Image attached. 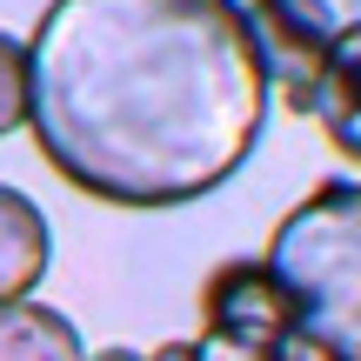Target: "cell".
Instances as JSON below:
<instances>
[{
  "label": "cell",
  "instance_id": "6da1fadb",
  "mask_svg": "<svg viewBox=\"0 0 361 361\" xmlns=\"http://www.w3.org/2000/svg\"><path fill=\"white\" fill-rule=\"evenodd\" d=\"M274 67L241 0H47L27 34V134L74 194L188 207L247 168Z\"/></svg>",
  "mask_w": 361,
  "mask_h": 361
},
{
  "label": "cell",
  "instance_id": "30bf717a",
  "mask_svg": "<svg viewBox=\"0 0 361 361\" xmlns=\"http://www.w3.org/2000/svg\"><path fill=\"white\" fill-rule=\"evenodd\" d=\"M147 361H188V341H168V348H154Z\"/></svg>",
  "mask_w": 361,
  "mask_h": 361
},
{
  "label": "cell",
  "instance_id": "7a4b0ae2",
  "mask_svg": "<svg viewBox=\"0 0 361 361\" xmlns=\"http://www.w3.org/2000/svg\"><path fill=\"white\" fill-rule=\"evenodd\" d=\"M261 268L281 281L328 361H361V180L335 174L308 188V201L274 221Z\"/></svg>",
  "mask_w": 361,
  "mask_h": 361
},
{
  "label": "cell",
  "instance_id": "277c9868",
  "mask_svg": "<svg viewBox=\"0 0 361 361\" xmlns=\"http://www.w3.org/2000/svg\"><path fill=\"white\" fill-rule=\"evenodd\" d=\"M247 20L261 34L274 74H288V101L301 94V80L328 61L335 47L361 40V0H247Z\"/></svg>",
  "mask_w": 361,
  "mask_h": 361
},
{
  "label": "cell",
  "instance_id": "9c48e42d",
  "mask_svg": "<svg viewBox=\"0 0 361 361\" xmlns=\"http://www.w3.org/2000/svg\"><path fill=\"white\" fill-rule=\"evenodd\" d=\"M87 361H147V355H134V348H94Z\"/></svg>",
  "mask_w": 361,
  "mask_h": 361
},
{
  "label": "cell",
  "instance_id": "52a82bcc",
  "mask_svg": "<svg viewBox=\"0 0 361 361\" xmlns=\"http://www.w3.org/2000/svg\"><path fill=\"white\" fill-rule=\"evenodd\" d=\"M0 361H87V348L61 308L13 301V308H0Z\"/></svg>",
  "mask_w": 361,
  "mask_h": 361
},
{
  "label": "cell",
  "instance_id": "ba28073f",
  "mask_svg": "<svg viewBox=\"0 0 361 361\" xmlns=\"http://www.w3.org/2000/svg\"><path fill=\"white\" fill-rule=\"evenodd\" d=\"M27 128V40L0 34V141Z\"/></svg>",
  "mask_w": 361,
  "mask_h": 361
},
{
  "label": "cell",
  "instance_id": "3957f363",
  "mask_svg": "<svg viewBox=\"0 0 361 361\" xmlns=\"http://www.w3.org/2000/svg\"><path fill=\"white\" fill-rule=\"evenodd\" d=\"M188 361H328V348L301 328L261 261H221L201 288V335L188 341Z\"/></svg>",
  "mask_w": 361,
  "mask_h": 361
},
{
  "label": "cell",
  "instance_id": "8992f818",
  "mask_svg": "<svg viewBox=\"0 0 361 361\" xmlns=\"http://www.w3.org/2000/svg\"><path fill=\"white\" fill-rule=\"evenodd\" d=\"M47 261H54V234L40 201L0 180V308L34 301V288L47 281Z\"/></svg>",
  "mask_w": 361,
  "mask_h": 361
},
{
  "label": "cell",
  "instance_id": "5b68a950",
  "mask_svg": "<svg viewBox=\"0 0 361 361\" xmlns=\"http://www.w3.org/2000/svg\"><path fill=\"white\" fill-rule=\"evenodd\" d=\"M295 107L322 121L328 147H335L341 161H355V168H361V40L335 47L308 80H301Z\"/></svg>",
  "mask_w": 361,
  "mask_h": 361
}]
</instances>
